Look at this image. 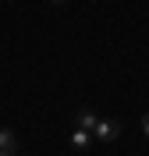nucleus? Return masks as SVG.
Instances as JSON below:
<instances>
[{"mask_svg": "<svg viewBox=\"0 0 149 156\" xmlns=\"http://www.w3.org/2000/svg\"><path fill=\"white\" fill-rule=\"evenodd\" d=\"M117 135H121V124L114 117H99L96 128H92V138H96V142H114Z\"/></svg>", "mask_w": 149, "mask_h": 156, "instance_id": "1", "label": "nucleus"}, {"mask_svg": "<svg viewBox=\"0 0 149 156\" xmlns=\"http://www.w3.org/2000/svg\"><path fill=\"white\" fill-rule=\"evenodd\" d=\"M0 153H7V156L18 153V135L11 128H0Z\"/></svg>", "mask_w": 149, "mask_h": 156, "instance_id": "2", "label": "nucleus"}, {"mask_svg": "<svg viewBox=\"0 0 149 156\" xmlns=\"http://www.w3.org/2000/svg\"><path fill=\"white\" fill-rule=\"evenodd\" d=\"M89 146H92V131H82V128H75V131H71V149L85 153Z\"/></svg>", "mask_w": 149, "mask_h": 156, "instance_id": "3", "label": "nucleus"}, {"mask_svg": "<svg viewBox=\"0 0 149 156\" xmlns=\"http://www.w3.org/2000/svg\"><path fill=\"white\" fill-rule=\"evenodd\" d=\"M96 121H99V117L92 114V110H78V114H75V128H82V131H92Z\"/></svg>", "mask_w": 149, "mask_h": 156, "instance_id": "4", "label": "nucleus"}, {"mask_svg": "<svg viewBox=\"0 0 149 156\" xmlns=\"http://www.w3.org/2000/svg\"><path fill=\"white\" fill-rule=\"evenodd\" d=\"M142 131H146V138H149V114L142 117Z\"/></svg>", "mask_w": 149, "mask_h": 156, "instance_id": "5", "label": "nucleus"}, {"mask_svg": "<svg viewBox=\"0 0 149 156\" xmlns=\"http://www.w3.org/2000/svg\"><path fill=\"white\" fill-rule=\"evenodd\" d=\"M53 4H64V0H53Z\"/></svg>", "mask_w": 149, "mask_h": 156, "instance_id": "6", "label": "nucleus"}, {"mask_svg": "<svg viewBox=\"0 0 149 156\" xmlns=\"http://www.w3.org/2000/svg\"><path fill=\"white\" fill-rule=\"evenodd\" d=\"M0 156H7V153H0Z\"/></svg>", "mask_w": 149, "mask_h": 156, "instance_id": "7", "label": "nucleus"}]
</instances>
